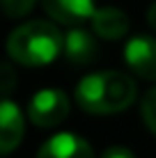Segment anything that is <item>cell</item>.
<instances>
[{"label":"cell","instance_id":"11","mask_svg":"<svg viewBox=\"0 0 156 158\" xmlns=\"http://www.w3.org/2000/svg\"><path fill=\"white\" fill-rule=\"evenodd\" d=\"M35 5L37 0H0V7H2L5 16H9V19H21V16L30 14Z\"/></svg>","mask_w":156,"mask_h":158},{"label":"cell","instance_id":"7","mask_svg":"<svg viewBox=\"0 0 156 158\" xmlns=\"http://www.w3.org/2000/svg\"><path fill=\"white\" fill-rule=\"evenodd\" d=\"M62 53L69 62L74 64H85L94 62L96 55H99V46H96V39L94 35H90L87 30L83 28H71L64 35V46H62Z\"/></svg>","mask_w":156,"mask_h":158},{"label":"cell","instance_id":"1","mask_svg":"<svg viewBox=\"0 0 156 158\" xmlns=\"http://www.w3.org/2000/svg\"><path fill=\"white\" fill-rule=\"evenodd\" d=\"M136 80L124 71H96L76 87V103L92 115H115L136 101Z\"/></svg>","mask_w":156,"mask_h":158},{"label":"cell","instance_id":"6","mask_svg":"<svg viewBox=\"0 0 156 158\" xmlns=\"http://www.w3.org/2000/svg\"><path fill=\"white\" fill-rule=\"evenodd\" d=\"M37 158H94V151L78 135L57 133L41 144Z\"/></svg>","mask_w":156,"mask_h":158},{"label":"cell","instance_id":"9","mask_svg":"<svg viewBox=\"0 0 156 158\" xmlns=\"http://www.w3.org/2000/svg\"><path fill=\"white\" fill-rule=\"evenodd\" d=\"M92 28L103 39H122L129 32V16L117 7H101L92 14Z\"/></svg>","mask_w":156,"mask_h":158},{"label":"cell","instance_id":"8","mask_svg":"<svg viewBox=\"0 0 156 158\" xmlns=\"http://www.w3.org/2000/svg\"><path fill=\"white\" fill-rule=\"evenodd\" d=\"M41 2H44L46 14L64 25L83 23L92 19V14L96 12L94 0H41Z\"/></svg>","mask_w":156,"mask_h":158},{"label":"cell","instance_id":"2","mask_svg":"<svg viewBox=\"0 0 156 158\" xmlns=\"http://www.w3.org/2000/svg\"><path fill=\"white\" fill-rule=\"evenodd\" d=\"M64 37L48 21H28L7 39V53L23 67H44L62 53Z\"/></svg>","mask_w":156,"mask_h":158},{"label":"cell","instance_id":"14","mask_svg":"<svg viewBox=\"0 0 156 158\" xmlns=\"http://www.w3.org/2000/svg\"><path fill=\"white\" fill-rule=\"evenodd\" d=\"M147 21H149V25H152V30L156 32V2L149 7V12H147Z\"/></svg>","mask_w":156,"mask_h":158},{"label":"cell","instance_id":"5","mask_svg":"<svg viewBox=\"0 0 156 158\" xmlns=\"http://www.w3.org/2000/svg\"><path fill=\"white\" fill-rule=\"evenodd\" d=\"M25 133V119L21 108L12 101H0V156L14 151Z\"/></svg>","mask_w":156,"mask_h":158},{"label":"cell","instance_id":"10","mask_svg":"<svg viewBox=\"0 0 156 158\" xmlns=\"http://www.w3.org/2000/svg\"><path fill=\"white\" fill-rule=\"evenodd\" d=\"M140 115H142L145 126L156 135V87L145 92L142 103H140Z\"/></svg>","mask_w":156,"mask_h":158},{"label":"cell","instance_id":"12","mask_svg":"<svg viewBox=\"0 0 156 158\" xmlns=\"http://www.w3.org/2000/svg\"><path fill=\"white\" fill-rule=\"evenodd\" d=\"M16 87V71L12 69V64L0 62V94H9Z\"/></svg>","mask_w":156,"mask_h":158},{"label":"cell","instance_id":"4","mask_svg":"<svg viewBox=\"0 0 156 158\" xmlns=\"http://www.w3.org/2000/svg\"><path fill=\"white\" fill-rule=\"evenodd\" d=\"M124 62L136 76L156 80V39L147 35L131 37L124 46Z\"/></svg>","mask_w":156,"mask_h":158},{"label":"cell","instance_id":"3","mask_svg":"<svg viewBox=\"0 0 156 158\" xmlns=\"http://www.w3.org/2000/svg\"><path fill=\"white\" fill-rule=\"evenodd\" d=\"M69 115V99L60 89H41L30 99L28 117L32 124L41 128H51L62 124Z\"/></svg>","mask_w":156,"mask_h":158},{"label":"cell","instance_id":"13","mask_svg":"<svg viewBox=\"0 0 156 158\" xmlns=\"http://www.w3.org/2000/svg\"><path fill=\"white\" fill-rule=\"evenodd\" d=\"M101 158H136V156H133V151L126 149V147H110V149L103 151Z\"/></svg>","mask_w":156,"mask_h":158}]
</instances>
